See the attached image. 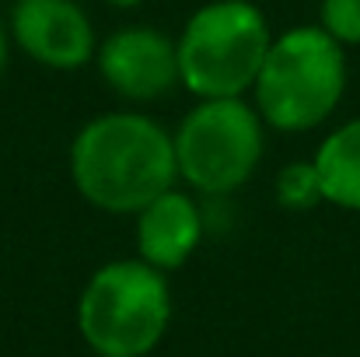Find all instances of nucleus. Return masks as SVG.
I'll return each mask as SVG.
<instances>
[{
    "instance_id": "ddd939ff",
    "label": "nucleus",
    "mask_w": 360,
    "mask_h": 357,
    "mask_svg": "<svg viewBox=\"0 0 360 357\" xmlns=\"http://www.w3.org/2000/svg\"><path fill=\"white\" fill-rule=\"evenodd\" d=\"M109 7H116V11H129V7H140L143 0H105Z\"/></svg>"
},
{
    "instance_id": "f257e3e1",
    "label": "nucleus",
    "mask_w": 360,
    "mask_h": 357,
    "mask_svg": "<svg viewBox=\"0 0 360 357\" xmlns=\"http://www.w3.org/2000/svg\"><path fill=\"white\" fill-rule=\"evenodd\" d=\"M70 179L84 203L105 214H136L175 189V140L143 113L95 116L70 144Z\"/></svg>"
},
{
    "instance_id": "20e7f679",
    "label": "nucleus",
    "mask_w": 360,
    "mask_h": 357,
    "mask_svg": "<svg viewBox=\"0 0 360 357\" xmlns=\"http://www.w3.org/2000/svg\"><path fill=\"white\" fill-rule=\"evenodd\" d=\"M269 42V21L252 0H207L175 39L182 88L196 99L248 95Z\"/></svg>"
},
{
    "instance_id": "39448f33",
    "label": "nucleus",
    "mask_w": 360,
    "mask_h": 357,
    "mask_svg": "<svg viewBox=\"0 0 360 357\" xmlns=\"http://www.w3.org/2000/svg\"><path fill=\"white\" fill-rule=\"evenodd\" d=\"M172 140L179 179L196 193L228 196L255 175L266 151V123L245 95L200 99V106L182 116Z\"/></svg>"
},
{
    "instance_id": "1a4fd4ad",
    "label": "nucleus",
    "mask_w": 360,
    "mask_h": 357,
    "mask_svg": "<svg viewBox=\"0 0 360 357\" xmlns=\"http://www.w3.org/2000/svg\"><path fill=\"white\" fill-rule=\"evenodd\" d=\"M311 161H315L326 203L360 214V116L336 126L319 144Z\"/></svg>"
},
{
    "instance_id": "9b49d317",
    "label": "nucleus",
    "mask_w": 360,
    "mask_h": 357,
    "mask_svg": "<svg viewBox=\"0 0 360 357\" xmlns=\"http://www.w3.org/2000/svg\"><path fill=\"white\" fill-rule=\"evenodd\" d=\"M319 25L343 46H360V0H322Z\"/></svg>"
},
{
    "instance_id": "f03ea898",
    "label": "nucleus",
    "mask_w": 360,
    "mask_h": 357,
    "mask_svg": "<svg viewBox=\"0 0 360 357\" xmlns=\"http://www.w3.org/2000/svg\"><path fill=\"white\" fill-rule=\"evenodd\" d=\"M347 95V46L322 25H294L273 35L252 84V106L280 133H308Z\"/></svg>"
},
{
    "instance_id": "0eeeda50",
    "label": "nucleus",
    "mask_w": 360,
    "mask_h": 357,
    "mask_svg": "<svg viewBox=\"0 0 360 357\" xmlns=\"http://www.w3.org/2000/svg\"><path fill=\"white\" fill-rule=\"evenodd\" d=\"M7 32L25 56L49 70H81L95 60V25L77 0H14Z\"/></svg>"
},
{
    "instance_id": "6e6552de",
    "label": "nucleus",
    "mask_w": 360,
    "mask_h": 357,
    "mask_svg": "<svg viewBox=\"0 0 360 357\" xmlns=\"http://www.w3.org/2000/svg\"><path fill=\"white\" fill-rule=\"evenodd\" d=\"M133 238L136 256L165 273L186 266L203 238V211L189 193L168 189L158 200H150L143 211L133 214Z\"/></svg>"
},
{
    "instance_id": "f8f14e48",
    "label": "nucleus",
    "mask_w": 360,
    "mask_h": 357,
    "mask_svg": "<svg viewBox=\"0 0 360 357\" xmlns=\"http://www.w3.org/2000/svg\"><path fill=\"white\" fill-rule=\"evenodd\" d=\"M7 53H11V32L0 18V81H4V70H7Z\"/></svg>"
},
{
    "instance_id": "423d86ee",
    "label": "nucleus",
    "mask_w": 360,
    "mask_h": 357,
    "mask_svg": "<svg viewBox=\"0 0 360 357\" xmlns=\"http://www.w3.org/2000/svg\"><path fill=\"white\" fill-rule=\"evenodd\" d=\"M95 63L105 88L116 92L122 102H158L175 84H182L175 39L150 25H129L112 32L98 46Z\"/></svg>"
},
{
    "instance_id": "7ed1b4c3",
    "label": "nucleus",
    "mask_w": 360,
    "mask_h": 357,
    "mask_svg": "<svg viewBox=\"0 0 360 357\" xmlns=\"http://www.w3.org/2000/svg\"><path fill=\"white\" fill-rule=\"evenodd\" d=\"M172 322L165 270L136 259L98 266L77 298V333L98 357H147Z\"/></svg>"
},
{
    "instance_id": "9d476101",
    "label": "nucleus",
    "mask_w": 360,
    "mask_h": 357,
    "mask_svg": "<svg viewBox=\"0 0 360 357\" xmlns=\"http://www.w3.org/2000/svg\"><path fill=\"white\" fill-rule=\"evenodd\" d=\"M276 203L283 211H311V207L326 203L315 161H290L287 168H280V175H276Z\"/></svg>"
}]
</instances>
